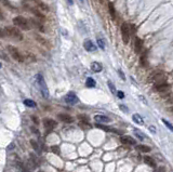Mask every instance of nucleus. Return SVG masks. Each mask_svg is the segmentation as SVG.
Instances as JSON below:
<instances>
[{
	"label": "nucleus",
	"instance_id": "1",
	"mask_svg": "<svg viewBox=\"0 0 173 172\" xmlns=\"http://www.w3.org/2000/svg\"><path fill=\"white\" fill-rule=\"evenodd\" d=\"M3 31H4V34L7 35L8 37L14 39V40H16V41H21V40H23V34H22V33L19 31V28H16V27L7 26Z\"/></svg>",
	"mask_w": 173,
	"mask_h": 172
},
{
	"label": "nucleus",
	"instance_id": "2",
	"mask_svg": "<svg viewBox=\"0 0 173 172\" xmlns=\"http://www.w3.org/2000/svg\"><path fill=\"white\" fill-rule=\"evenodd\" d=\"M36 80L38 82V86H39V89H40V91H41V94L44 99H48L49 97V89L47 87V84L46 81H44V78L41 74H38L37 76H36Z\"/></svg>",
	"mask_w": 173,
	"mask_h": 172
},
{
	"label": "nucleus",
	"instance_id": "3",
	"mask_svg": "<svg viewBox=\"0 0 173 172\" xmlns=\"http://www.w3.org/2000/svg\"><path fill=\"white\" fill-rule=\"evenodd\" d=\"M13 23L16 27L22 28V29H29V23L25 17L23 16H15L13 19Z\"/></svg>",
	"mask_w": 173,
	"mask_h": 172
},
{
	"label": "nucleus",
	"instance_id": "4",
	"mask_svg": "<svg viewBox=\"0 0 173 172\" xmlns=\"http://www.w3.org/2000/svg\"><path fill=\"white\" fill-rule=\"evenodd\" d=\"M8 51H9V53H10V55H11L15 61H17V62H23L24 61V57H23V55L21 54V52L19 51V49H16L15 47H13V46H8Z\"/></svg>",
	"mask_w": 173,
	"mask_h": 172
},
{
	"label": "nucleus",
	"instance_id": "5",
	"mask_svg": "<svg viewBox=\"0 0 173 172\" xmlns=\"http://www.w3.org/2000/svg\"><path fill=\"white\" fill-rule=\"evenodd\" d=\"M121 36H122L123 42L127 45L130 40V27L127 23H123L121 25Z\"/></svg>",
	"mask_w": 173,
	"mask_h": 172
},
{
	"label": "nucleus",
	"instance_id": "6",
	"mask_svg": "<svg viewBox=\"0 0 173 172\" xmlns=\"http://www.w3.org/2000/svg\"><path fill=\"white\" fill-rule=\"evenodd\" d=\"M65 100V102L69 105H76V104L79 102V99H78V96L76 95V93L75 92H69L65 95L64 97Z\"/></svg>",
	"mask_w": 173,
	"mask_h": 172
},
{
	"label": "nucleus",
	"instance_id": "7",
	"mask_svg": "<svg viewBox=\"0 0 173 172\" xmlns=\"http://www.w3.org/2000/svg\"><path fill=\"white\" fill-rule=\"evenodd\" d=\"M155 89L159 92H165L169 89V84H167L165 80H160L155 82Z\"/></svg>",
	"mask_w": 173,
	"mask_h": 172
},
{
	"label": "nucleus",
	"instance_id": "8",
	"mask_svg": "<svg viewBox=\"0 0 173 172\" xmlns=\"http://www.w3.org/2000/svg\"><path fill=\"white\" fill-rule=\"evenodd\" d=\"M83 48H85L88 52H93L96 50V46L93 43L90 39H85V42H83Z\"/></svg>",
	"mask_w": 173,
	"mask_h": 172
},
{
	"label": "nucleus",
	"instance_id": "9",
	"mask_svg": "<svg viewBox=\"0 0 173 172\" xmlns=\"http://www.w3.org/2000/svg\"><path fill=\"white\" fill-rule=\"evenodd\" d=\"M120 142L122 144H126V145H135V143H136L134 139L129 136V135H122L120 138Z\"/></svg>",
	"mask_w": 173,
	"mask_h": 172
},
{
	"label": "nucleus",
	"instance_id": "10",
	"mask_svg": "<svg viewBox=\"0 0 173 172\" xmlns=\"http://www.w3.org/2000/svg\"><path fill=\"white\" fill-rule=\"evenodd\" d=\"M43 126L46 127L47 129H53L58 126V123L51 118H46L43 119Z\"/></svg>",
	"mask_w": 173,
	"mask_h": 172
},
{
	"label": "nucleus",
	"instance_id": "11",
	"mask_svg": "<svg viewBox=\"0 0 173 172\" xmlns=\"http://www.w3.org/2000/svg\"><path fill=\"white\" fill-rule=\"evenodd\" d=\"M143 49V40L141 38L136 37L134 40V50L136 53H140Z\"/></svg>",
	"mask_w": 173,
	"mask_h": 172
},
{
	"label": "nucleus",
	"instance_id": "12",
	"mask_svg": "<svg viewBox=\"0 0 173 172\" xmlns=\"http://www.w3.org/2000/svg\"><path fill=\"white\" fill-rule=\"evenodd\" d=\"M58 118L60 120H62L63 123H72L74 121V118L72 116H69V115H66V114H60L58 115Z\"/></svg>",
	"mask_w": 173,
	"mask_h": 172
},
{
	"label": "nucleus",
	"instance_id": "13",
	"mask_svg": "<svg viewBox=\"0 0 173 172\" xmlns=\"http://www.w3.org/2000/svg\"><path fill=\"white\" fill-rule=\"evenodd\" d=\"M91 69H92L94 73H100V72H102V69H103V66L99 62H93L92 64H91Z\"/></svg>",
	"mask_w": 173,
	"mask_h": 172
},
{
	"label": "nucleus",
	"instance_id": "14",
	"mask_svg": "<svg viewBox=\"0 0 173 172\" xmlns=\"http://www.w3.org/2000/svg\"><path fill=\"white\" fill-rule=\"evenodd\" d=\"M94 119L97 123H109L110 121V118H108L107 116H103V115H95Z\"/></svg>",
	"mask_w": 173,
	"mask_h": 172
},
{
	"label": "nucleus",
	"instance_id": "15",
	"mask_svg": "<svg viewBox=\"0 0 173 172\" xmlns=\"http://www.w3.org/2000/svg\"><path fill=\"white\" fill-rule=\"evenodd\" d=\"M140 63H141L142 67H147V66H148V61H147L146 52H144V53L142 54V56H141V58H140Z\"/></svg>",
	"mask_w": 173,
	"mask_h": 172
},
{
	"label": "nucleus",
	"instance_id": "16",
	"mask_svg": "<svg viewBox=\"0 0 173 172\" xmlns=\"http://www.w3.org/2000/svg\"><path fill=\"white\" fill-rule=\"evenodd\" d=\"M132 119H133V121H134L135 123H138V125H141V126H142L143 123H144V121H143V118L138 114H133V116H132Z\"/></svg>",
	"mask_w": 173,
	"mask_h": 172
},
{
	"label": "nucleus",
	"instance_id": "17",
	"mask_svg": "<svg viewBox=\"0 0 173 172\" xmlns=\"http://www.w3.org/2000/svg\"><path fill=\"white\" fill-rule=\"evenodd\" d=\"M144 161H145L147 164H149L151 168H155V167H156V162H155V160L153 159V158H151V157L145 156V157H144Z\"/></svg>",
	"mask_w": 173,
	"mask_h": 172
},
{
	"label": "nucleus",
	"instance_id": "18",
	"mask_svg": "<svg viewBox=\"0 0 173 172\" xmlns=\"http://www.w3.org/2000/svg\"><path fill=\"white\" fill-rule=\"evenodd\" d=\"M24 104H25L27 107H31V108H34V107L37 106L36 102H35V101H33V100H31V99H26V100H25V101H24Z\"/></svg>",
	"mask_w": 173,
	"mask_h": 172
},
{
	"label": "nucleus",
	"instance_id": "19",
	"mask_svg": "<svg viewBox=\"0 0 173 172\" xmlns=\"http://www.w3.org/2000/svg\"><path fill=\"white\" fill-rule=\"evenodd\" d=\"M85 86H87L88 88H94V87H95V81H94V79L91 78V77H89L88 79H87V81H85Z\"/></svg>",
	"mask_w": 173,
	"mask_h": 172
},
{
	"label": "nucleus",
	"instance_id": "20",
	"mask_svg": "<svg viewBox=\"0 0 173 172\" xmlns=\"http://www.w3.org/2000/svg\"><path fill=\"white\" fill-rule=\"evenodd\" d=\"M108 9H109V14H110V16H112V19H115L116 11H115V8H114V4H113L112 2L108 3Z\"/></svg>",
	"mask_w": 173,
	"mask_h": 172
},
{
	"label": "nucleus",
	"instance_id": "21",
	"mask_svg": "<svg viewBox=\"0 0 173 172\" xmlns=\"http://www.w3.org/2000/svg\"><path fill=\"white\" fill-rule=\"evenodd\" d=\"M16 164H17V168L22 172H29V169H28V167H27L26 164H22V162H17Z\"/></svg>",
	"mask_w": 173,
	"mask_h": 172
},
{
	"label": "nucleus",
	"instance_id": "22",
	"mask_svg": "<svg viewBox=\"0 0 173 172\" xmlns=\"http://www.w3.org/2000/svg\"><path fill=\"white\" fill-rule=\"evenodd\" d=\"M136 148H138L140 152H143V153H148V152H150V147L147 145H138Z\"/></svg>",
	"mask_w": 173,
	"mask_h": 172
},
{
	"label": "nucleus",
	"instance_id": "23",
	"mask_svg": "<svg viewBox=\"0 0 173 172\" xmlns=\"http://www.w3.org/2000/svg\"><path fill=\"white\" fill-rule=\"evenodd\" d=\"M96 127L97 128H100V129H103L104 131H115V132H117V133H119L117 130H115V129H112V128H109V127H106V126H103V125H100V123H96Z\"/></svg>",
	"mask_w": 173,
	"mask_h": 172
},
{
	"label": "nucleus",
	"instance_id": "24",
	"mask_svg": "<svg viewBox=\"0 0 173 172\" xmlns=\"http://www.w3.org/2000/svg\"><path fill=\"white\" fill-rule=\"evenodd\" d=\"M107 84H108V87H109V90H110V92L112 93H116V88H115V86H114V84H113L112 81L110 80H108L107 81Z\"/></svg>",
	"mask_w": 173,
	"mask_h": 172
},
{
	"label": "nucleus",
	"instance_id": "25",
	"mask_svg": "<svg viewBox=\"0 0 173 172\" xmlns=\"http://www.w3.org/2000/svg\"><path fill=\"white\" fill-rule=\"evenodd\" d=\"M31 146H33V148L36 149L37 152H39V145L37 142L35 141V140H31Z\"/></svg>",
	"mask_w": 173,
	"mask_h": 172
},
{
	"label": "nucleus",
	"instance_id": "26",
	"mask_svg": "<svg viewBox=\"0 0 173 172\" xmlns=\"http://www.w3.org/2000/svg\"><path fill=\"white\" fill-rule=\"evenodd\" d=\"M51 150H52L53 153H55V154H60V147H58V145L51 146Z\"/></svg>",
	"mask_w": 173,
	"mask_h": 172
},
{
	"label": "nucleus",
	"instance_id": "27",
	"mask_svg": "<svg viewBox=\"0 0 173 172\" xmlns=\"http://www.w3.org/2000/svg\"><path fill=\"white\" fill-rule=\"evenodd\" d=\"M134 133H135V135H136V136H138V139H140V140H144V139H145V136H144V135H143V133H141V132H138V130H134Z\"/></svg>",
	"mask_w": 173,
	"mask_h": 172
},
{
	"label": "nucleus",
	"instance_id": "28",
	"mask_svg": "<svg viewBox=\"0 0 173 172\" xmlns=\"http://www.w3.org/2000/svg\"><path fill=\"white\" fill-rule=\"evenodd\" d=\"M97 45H99V47H100L102 50H105V45H104V42H103V39H99V40H97Z\"/></svg>",
	"mask_w": 173,
	"mask_h": 172
},
{
	"label": "nucleus",
	"instance_id": "29",
	"mask_svg": "<svg viewBox=\"0 0 173 172\" xmlns=\"http://www.w3.org/2000/svg\"><path fill=\"white\" fill-rule=\"evenodd\" d=\"M162 123H165V126L168 127V128H169L170 130H172V129H173V128H172V125H171V123H168V121H167L165 119H162Z\"/></svg>",
	"mask_w": 173,
	"mask_h": 172
},
{
	"label": "nucleus",
	"instance_id": "30",
	"mask_svg": "<svg viewBox=\"0 0 173 172\" xmlns=\"http://www.w3.org/2000/svg\"><path fill=\"white\" fill-rule=\"evenodd\" d=\"M116 93H117V95H118L119 99H123V97H124V93H123L122 91H117Z\"/></svg>",
	"mask_w": 173,
	"mask_h": 172
},
{
	"label": "nucleus",
	"instance_id": "31",
	"mask_svg": "<svg viewBox=\"0 0 173 172\" xmlns=\"http://www.w3.org/2000/svg\"><path fill=\"white\" fill-rule=\"evenodd\" d=\"M155 172H165V167H158L157 170H155Z\"/></svg>",
	"mask_w": 173,
	"mask_h": 172
},
{
	"label": "nucleus",
	"instance_id": "32",
	"mask_svg": "<svg viewBox=\"0 0 173 172\" xmlns=\"http://www.w3.org/2000/svg\"><path fill=\"white\" fill-rule=\"evenodd\" d=\"M38 3L40 4V6H39V7H40V8L42 9V10H46V11H48V7H47L46 4L41 3V2H38Z\"/></svg>",
	"mask_w": 173,
	"mask_h": 172
},
{
	"label": "nucleus",
	"instance_id": "33",
	"mask_svg": "<svg viewBox=\"0 0 173 172\" xmlns=\"http://www.w3.org/2000/svg\"><path fill=\"white\" fill-rule=\"evenodd\" d=\"M118 73H119L120 78H122L123 80H124V79H126V77H124V74H123L122 72H121V69H119V70H118Z\"/></svg>",
	"mask_w": 173,
	"mask_h": 172
},
{
	"label": "nucleus",
	"instance_id": "34",
	"mask_svg": "<svg viewBox=\"0 0 173 172\" xmlns=\"http://www.w3.org/2000/svg\"><path fill=\"white\" fill-rule=\"evenodd\" d=\"M6 36V34H4V31L0 27V37H4Z\"/></svg>",
	"mask_w": 173,
	"mask_h": 172
},
{
	"label": "nucleus",
	"instance_id": "35",
	"mask_svg": "<svg viewBox=\"0 0 173 172\" xmlns=\"http://www.w3.org/2000/svg\"><path fill=\"white\" fill-rule=\"evenodd\" d=\"M31 118H33V120H34V123H37V125H38L39 121H38V118H37V117H35V116H33Z\"/></svg>",
	"mask_w": 173,
	"mask_h": 172
},
{
	"label": "nucleus",
	"instance_id": "36",
	"mask_svg": "<svg viewBox=\"0 0 173 172\" xmlns=\"http://www.w3.org/2000/svg\"><path fill=\"white\" fill-rule=\"evenodd\" d=\"M149 130H150V132H151V133H156V131H155V127L150 126L149 127Z\"/></svg>",
	"mask_w": 173,
	"mask_h": 172
},
{
	"label": "nucleus",
	"instance_id": "37",
	"mask_svg": "<svg viewBox=\"0 0 173 172\" xmlns=\"http://www.w3.org/2000/svg\"><path fill=\"white\" fill-rule=\"evenodd\" d=\"M13 148H14V144H13V143L8 146V149H13Z\"/></svg>",
	"mask_w": 173,
	"mask_h": 172
},
{
	"label": "nucleus",
	"instance_id": "38",
	"mask_svg": "<svg viewBox=\"0 0 173 172\" xmlns=\"http://www.w3.org/2000/svg\"><path fill=\"white\" fill-rule=\"evenodd\" d=\"M120 108H121V109H123V111H126V113H127V111H128V109H127V107H124V106H122V105H120Z\"/></svg>",
	"mask_w": 173,
	"mask_h": 172
},
{
	"label": "nucleus",
	"instance_id": "39",
	"mask_svg": "<svg viewBox=\"0 0 173 172\" xmlns=\"http://www.w3.org/2000/svg\"><path fill=\"white\" fill-rule=\"evenodd\" d=\"M0 19H3V14H2L1 10H0Z\"/></svg>",
	"mask_w": 173,
	"mask_h": 172
},
{
	"label": "nucleus",
	"instance_id": "40",
	"mask_svg": "<svg viewBox=\"0 0 173 172\" xmlns=\"http://www.w3.org/2000/svg\"><path fill=\"white\" fill-rule=\"evenodd\" d=\"M67 1H68V3H69V4H73V3H74L73 0H67Z\"/></svg>",
	"mask_w": 173,
	"mask_h": 172
},
{
	"label": "nucleus",
	"instance_id": "41",
	"mask_svg": "<svg viewBox=\"0 0 173 172\" xmlns=\"http://www.w3.org/2000/svg\"><path fill=\"white\" fill-rule=\"evenodd\" d=\"M80 2L81 3H83V0H80Z\"/></svg>",
	"mask_w": 173,
	"mask_h": 172
},
{
	"label": "nucleus",
	"instance_id": "42",
	"mask_svg": "<svg viewBox=\"0 0 173 172\" xmlns=\"http://www.w3.org/2000/svg\"><path fill=\"white\" fill-rule=\"evenodd\" d=\"M1 67H2V65H1V62H0V68H1Z\"/></svg>",
	"mask_w": 173,
	"mask_h": 172
},
{
	"label": "nucleus",
	"instance_id": "43",
	"mask_svg": "<svg viewBox=\"0 0 173 172\" xmlns=\"http://www.w3.org/2000/svg\"><path fill=\"white\" fill-rule=\"evenodd\" d=\"M100 2H103V0H100Z\"/></svg>",
	"mask_w": 173,
	"mask_h": 172
},
{
	"label": "nucleus",
	"instance_id": "44",
	"mask_svg": "<svg viewBox=\"0 0 173 172\" xmlns=\"http://www.w3.org/2000/svg\"><path fill=\"white\" fill-rule=\"evenodd\" d=\"M40 172H42V171H40Z\"/></svg>",
	"mask_w": 173,
	"mask_h": 172
}]
</instances>
